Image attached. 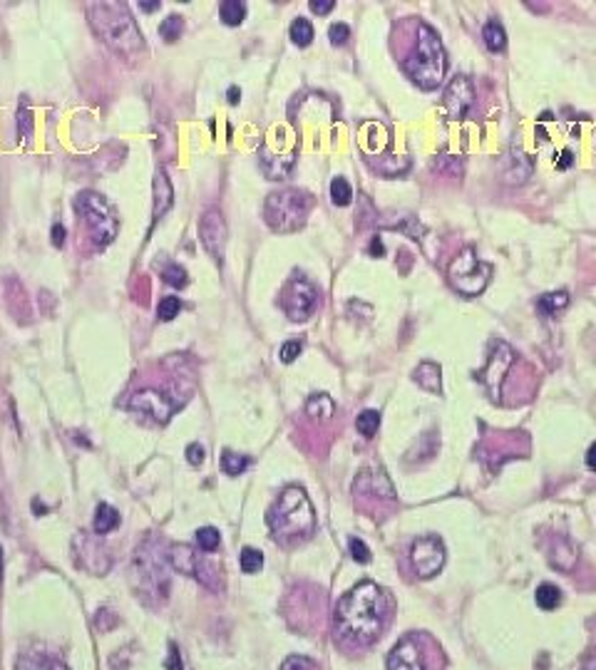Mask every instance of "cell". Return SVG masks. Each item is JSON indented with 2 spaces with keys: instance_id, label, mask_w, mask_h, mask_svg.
I'll list each match as a JSON object with an SVG mask.
<instances>
[{
  "instance_id": "9",
  "label": "cell",
  "mask_w": 596,
  "mask_h": 670,
  "mask_svg": "<svg viewBox=\"0 0 596 670\" xmlns=\"http://www.w3.org/2000/svg\"><path fill=\"white\" fill-rule=\"evenodd\" d=\"M512 365H514V350H512V348L507 346L505 341L492 343L490 360H487L485 370L480 372L482 385L487 388V393H490L492 400H500L502 380L507 377V372H509V367H512Z\"/></svg>"
},
{
  "instance_id": "5",
  "label": "cell",
  "mask_w": 596,
  "mask_h": 670,
  "mask_svg": "<svg viewBox=\"0 0 596 670\" xmlns=\"http://www.w3.org/2000/svg\"><path fill=\"white\" fill-rule=\"evenodd\" d=\"M311 204H313V199L306 194V191H293V189L274 191V194H269L266 206H264L266 224H269L274 231L291 234V231L301 229V226L306 224Z\"/></svg>"
},
{
  "instance_id": "11",
  "label": "cell",
  "mask_w": 596,
  "mask_h": 670,
  "mask_svg": "<svg viewBox=\"0 0 596 670\" xmlns=\"http://www.w3.org/2000/svg\"><path fill=\"white\" fill-rule=\"evenodd\" d=\"M164 569H167V564H164L157 554H149L147 549L139 551L137 559H134V574L139 576V586L144 588L142 593L152 591V593H162V596H167L169 576Z\"/></svg>"
},
{
  "instance_id": "27",
  "label": "cell",
  "mask_w": 596,
  "mask_h": 670,
  "mask_svg": "<svg viewBox=\"0 0 596 670\" xmlns=\"http://www.w3.org/2000/svg\"><path fill=\"white\" fill-rule=\"evenodd\" d=\"M331 201L336 206H348L353 201V189L343 177H336L331 182Z\"/></svg>"
},
{
  "instance_id": "7",
  "label": "cell",
  "mask_w": 596,
  "mask_h": 670,
  "mask_svg": "<svg viewBox=\"0 0 596 670\" xmlns=\"http://www.w3.org/2000/svg\"><path fill=\"white\" fill-rule=\"evenodd\" d=\"M450 286L462 296H480L492 278V266L477 258L475 248H462L448 268Z\"/></svg>"
},
{
  "instance_id": "25",
  "label": "cell",
  "mask_w": 596,
  "mask_h": 670,
  "mask_svg": "<svg viewBox=\"0 0 596 670\" xmlns=\"http://www.w3.org/2000/svg\"><path fill=\"white\" fill-rule=\"evenodd\" d=\"M534 601H537V606L542 608V611H554L562 601V593L554 583H542V586L537 588V593H534Z\"/></svg>"
},
{
  "instance_id": "16",
  "label": "cell",
  "mask_w": 596,
  "mask_h": 670,
  "mask_svg": "<svg viewBox=\"0 0 596 670\" xmlns=\"http://www.w3.org/2000/svg\"><path fill=\"white\" fill-rule=\"evenodd\" d=\"M18 670H68V665L48 650H27L18 658Z\"/></svg>"
},
{
  "instance_id": "49",
  "label": "cell",
  "mask_w": 596,
  "mask_h": 670,
  "mask_svg": "<svg viewBox=\"0 0 596 670\" xmlns=\"http://www.w3.org/2000/svg\"><path fill=\"white\" fill-rule=\"evenodd\" d=\"M239 100H241V92H239V87H232V89H229V102H232V105H236Z\"/></svg>"
},
{
  "instance_id": "19",
  "label": "cell",
  "mask_w": 596,
  "mask_h": 670,
  "mask_svg": "<svg viewBox=\"0 0 596 670\" xmlns=\"http://www.w3.org/2000/svg\"><path fill=\"white\" fill-rule=\"evenodd\" d=\"M169 564H172V569L194 576L199 559H196V554L189 549V546H172V549H169Z\"/></svg>"
},
{
  "instance_id": "33",
  "label": "cell",
  "mask_w": 596,
  "mask_h": 670,
  "mask_svg": "<svg viewBox=\"0 0 596 670\" xmlns=\"http://www.w3.org/2000/svg\"><path fill=\"white\" fill-rule=\"evenodd\" d=\"M162 278H164V283H169V286H172V289H184L186 281H189L186 271L182 266H177V263H172V266L164 268Z\"/></svg>"
},
{
  "instance_id": "37",
  "label": "cell",
  "mask_w": 596,
  "mask_h": 670,
  "mask_svg": "<svg viewBox=\"0 0 596 670\" xmlns=\"http://www.w3.org/2000/svg\"><path fill=\"white\" fill-rule=\"evenodd\" d=\"M316 668V663H313L311 658H303V655H291V658L284 660V665H281V670H313Z\"/></svg>"
},
{
  "instance_id": "29",
  "label": "cell",
  "mask_w": 596,
  "mask_h": 670,
  "mask_svg": "<svg viewBox=\"0 0 596 670\" xmlns=\"http://www.w3.org/2000/svg\"><path fill=\"white\" fill-rule=\"evenodd\" d=\"M246 467H248V457L239 455V452L227 450L222 455V469L227 472L229 476H239L241 472H246Z\"/></svg>"
},
{
  "instance_id": "1",
  "label": "cell",
  "mask_w": 596,
  "mask_h": 670,
  "mask_svg": "<svg viewBox=\"0 0 596 670\" xmlns=\"http://www.w3.org/2000/svg\"><path fill=\"white\" fill-rule=\"evenodd\" d=\"M388 613H391V598L386 596V591L373 581H363L338 601V633L355 645H368L383 633Z\"/></svg>"
},
{
  "instance_id": "2",
  "label": "cell",
  "mask_w": 596,
  "mask_h": 670,
  "mask_svg": "<svg viewBox=\"0 0 596 670\" xmlns=\"http://www.w3.org/2000/svg\"><path fill=\"white\" fill-rule=\"evenodd\" d=\"M402 68L410 75L412 82L422 89H435L443 82L448 58H445L443 42H440L438 32H435L428 23H417L415 42H412L407 58L402 60Z\"/></svg>"
},
{
  "instance_id": "38",
  "label": "cell",
  "mask_w": 596,
  "mask_h": 670,
  "mask_svg": "<svg viewBox=\"0 0 596 670\" xmlns=\"http://www.w3.org/2000/svg\"><path fill=\"white\" fill-rule=\"evenodd\" d=\"M350 35V27L345 25V23H333L331 30H328V40L333 42V45H343L345 40H348Z\"/></svg>"
},
{
  "instance_id": "31",
  "label": "cell",
  "mask_w": 596,
  "mask_h": 670,
  "mask_svg": "<svg viewBox=\"0 0 596 670\" xmlns=\"http://www.w3.org/2000/svg\"><path fill=\"white\" fill-rule=\"evenodd\" d=\"M219 541H222V536H219V529H214V526H201V529L196 531V544H199V549L204 551V554L217 551Z\"/></svg>"
},
{
  "instance_id": "6",
  "label": "cell",
  "mask_w": 596,
  "mask_h": 670,
  "mask_svg": "<svg viewBox=\"0 0 596 670\" xmlns=\"http://www.w3.org/2000/svg\"><path fill=\"white\" fill-rule=\"evenodd\" d=\"M75 209H77V214L82 216V221L87 224L95 244L105 246V244L115 241L120 224H117L115 211L107 204L105 196H100L97 191H82V194L75 196Z\"/></svg>"
},
{
  "instance_id": "44",
  "label": "cell",
  "mask_w": 596,
  "mask_h": 670,
  "mask_svg": "<svg viewBox=\"0 0 596 670\" xmlns=\"http://www.w3.org/2000/svg\"><path fill=\"white\" fill-rule=\"evenodd\" d=\"M581 670H596V650H591V653H586L584 663H581Z\"/></svg>"
},
{
  "instance_id": "46",
  "label": "cell",
  "mask_w": 596,
  "mask_h": 670,
  "mask_svg": "<svg viewBox=\"0 0 596 670\" xmlns=\"http://www.w3.org/2000/svg\"><path fill=\"white\" fill-rule=\"evenodd\" d=\"M370 256H383V244L378 236H373V241H370Z\"/></svg>"
},
{
  "instance_id": "36",
  "label": "cell",
  "mask_w": 596,
  "mask_h": 670,
  "mask_svg": "<svg viewBox=\"0 0 596 670\" xmlns=\"http://www.w3.org/2000/svg\"><path fill=\"white\" fill-rule=\"evenodd\" d=\"M348 549H350V556H353L358 564H368V561L373 559V556H370V549L365 546V541L355 539V536L348 541Z\"/></svg>"
},
{
  "instance_id": "3",
  "label": "cell",
  "mask_w": 596,
  "mask_h": 670,
  "mask_svg": "<svg viewBox=\"0 0 596 670\" xmlns=\"http://www.w3.org/2000/svg\"><path fill=\"white\" fill-rule=\"evenodd\" d=\"M266 522L279 539H303L316 526V514L301 487H289L276 499Z\"/></svg>"
},
{
  "instance_id": "15",
  "label": "cell",
  "mask_w": 596,
  "mask_h": 670,
  "mask_svg": "<svg viewBox=\"0 0 596 670\" xmlns=\"http://www.w3.org/2000/svg\"><path fill=\"white\" fill-rule=\"evenodd\" d=\"M475 102V87L472 80L467 75H457L452 82L445 89V110H448L450 120H459L464 117V112L470 110Z\"/></svg>"
},
{
  "instance_id": "40",
  "label": "cell",
  "mask_w": 596,
  "mask_h": 670,
  "mask_svg": "<svg viewBox=\"0 0 596 670\" xmlns=\"http://www.w3.org/2000/svg\"><path fill=\"white\" fill-rule=\"evenodd\" d=\"M164 668H167V670H184V663H182L179 648H177L175 643L169 645V655H167V663H164Z\"/></svg>"
},
{
  "instance_id": "18",
  "label": "cell",
  "mask_w": 596,
  "mask_h": 670,
  "mask_svg": "<svg viewBox=\"0 0 596 670\" xmlns=\"http://www.w3.org/2000/svg\"><path fill=\"white\" fill-rule=\"evenodd\" d=\"M415 382L428 393H440L443 380H440V365L438 362H420L415 370Z\"/></svg>"
},
{
  "instance_id": "41",
  "label": "cell",
  "mask_w": 596,
  "mask_h": 670,
  "mask_svg": "<svg viewBox=\"0 0 596 670\" xmlns=\"http://www.w3.org/2000/svg\"><path fill=\"white\" fill-rule=\"evenodd\" d=\"M186 460H189V464H201V462L206 460V452L201 445H189L186 447Z\"/></svg>"
},
{
  "instance_id": "48",
  "label": "cell",
  "mask_w": 596,
  "mask_h": 670,
  "mask_svg": "<svg viewBox=\"0 0 596 670\" xmlns=\"http://www.w3.org/2000/svg\"><path fill=\"white\" fill-rule=\"evenodd\" d=\"M139 8H142L144 13H154V11H159V3H149V0H142V3H139Z\"/></svg>"
},
{
  "instance_id": "50",
  "label": "cell",
  "mask_w": 596,
  "mask_h": 670,
  "mask_svg": "<svg viewBox=\"0 0 596 670\" xmlns=\"http://www.w3.org/2000/svg\"><path fill=\"white\" fill-rule=\"evenodd\" d=\"M0 581H3V549H0Z\"/></svg>"
},
{
  "instance_id": "14",
  "label": "cell",
  "mask_w": 596,
  "mask_h": 670,
  "mask_svg": "<svg viewBox=\"0 0 596 670\" xmlns=\"http://www.w3.org/2000/svg\"><path fill=\"white\" fill-rule=\"evenodd\" d=\"M129 407H132L134 412L147 415V417H152L154 422H159V424L169 422V417H172V412H175V403H172L167 395L157 393V390H142V393L132 395Z\"/></svg>"
},
{
  "instance_id": "21",
  "label": "cell",
  "mask_w": 596,
  "mask_h": 670,
  "mask_svg": "<svg viewBox=\"0 0 596 670\" xmlns=\"http://www.w3.org/2000/svg\"><path fill=\"white\" fill-rule=\"evenodd\" d=\"M306 412L311 415L313 419H328V417H333V412H336V405H333V400L328 398V395L318 393L306 403Z\"/></svg>"
},
{
  "instance_id": "4",
  "label": "cell",
  "mask_w": 596,
  "mask_h": 670,
  "mask_svg": "<svg viewBox=\"0 0 596 670\" xmlns=\"http://www.w3.org/2000/svg\"><path fill=\"white\" fill-rule=\"evenodd\" d=\"M90 23L100 37L122 55H137L144 50L142 35L134 25L132 15L115 3H95L90 6Z\"/></svg>"
},
{
  "instance_id": "17",
  "label": "cell",
  "mask_w": 596,
  "mask_h": 670,
  "mask_svg": "<svg viewBox=\"0 0 596 670\" xmlns=\"http://www.w3.org/2000/svg\"><path fill=\"white\" fill-rule=\"evenodd\" d=\"M172 201H175V189L169 184L167 172L159 169V172L154 174V219L157 221L162 219L169 211V206H172Z\"/></svg>"
},
{
  "instance_id": "42",
  "label": "cell",
  "mask_w": 596,
  "mask_h": 670,
  "mask_svg": "<svg viewBox=\"0 0 596 670\" xmlns=\"http://www.w3.org/2000/svg\"><path fill=\"white\" fill-rule=\"evenodd\" d=\"M308 8H311L313 13H318V15H326V13H331L333 8H336V3H333V0H311Z\"/></svg>"
},
{
  "instance_id": "32",
  "label": "cell",
  "mask_w": 596,
  "mask_h": 670,
  "mask_svg": "<svg viewBox=\"0 0 596 670\" xmlns=\"http://www.w3.org/2000/svg\"><path fill=\"white\" fill-rule=\"evenodd\" d=\"M182 30H184V23H182L179 15H169L167 20H162V25H159V35H162L167 42L179 40Z\"/></svg>"
},
{
  "instance_id": "43",
  "label": "cell",
  "mask_w": 596,
  "mask_h": 670,
  "mask_svg": "<svg viewBox=\"0 0 596 670\" xmlns=\"http://www.w3.org/2000/svg\"><path fill=\"white\" fill-rule=\"evenodd\" d=\"M50 239H53V246H58V248L63 246V244H65V229H63V226L55 224L53 226V236H50Z\"/></svg>"
},
{
  "instance_id": "22",
  "label": "cell",
  "mask_w": 596,
  "mask_h": 670,
  "mask_svg": "<svg viewBox=\"0 0 596 670\" xmlns=\"http://www.w3.org/2000/svg\"><path fill=\"white\" fill-rule=\"evenodd\" d=\"M482 37H485V45L490 47L492 53H502V50L507 47L505 27H502L497 20H490L485 27H482Z\"/></svg>"
},
{
  "instance_id": "30",
  "label": "cell",
  "mask_w": 596,
  "mask_h": 670,
  "mask_svg": "<svg viewBox=\"0 0 596 670\" xmlns=\"http://www.w3.org/2000/svg\"><path fill=\"white\" fill-rule=\"evenodd\" d=\"M241 571L243 574H259L261 569H264V554H261L259 549H253V546H246V549L241 551Z\"/></svg>"
},
{
  "instance_id": "39",
  "label": "cell",
  "mask_w": 596,
  "mask_h": 670,
  "mask_svg": "<svg viewBox=\"0 0 596 670\" xmlns=\"http://www.w3.org/2000/svg\"><path fill=\"white\" fill-rule=\"evenodd\" d=\"M279 355H281V360H284V362H293L296 358L301 355V343H298V341L284 343V346H281V353H279Z\"/></svg>"
},
{
  "instance_id": "13",
  "label": "cell",
  "mask_w": 596,
  "mask_h": 670,
  "mask_svg": "<svg viewBox=\"0 0 596 670\" xmlns=\"http://www.w3.org/2000/svg\"><path fill=\"white\" fill-rule=\"evenodd\" d=\"M388 670H428L425 650L420 648L417 636H405L402 640H398L388 655Z\"/></svg>"
},
{
  "instance_id": "26",
  "label": "cell",
  "mask_w": 596,
  "mask_h": 670,
  "mask_svg": "<svg viewBox=\"0 0 596 670\" xmlns=\"http://www.w3.org/2000/svg\"><path fill=\"white\" fill-rule=\"evenodd\" d=\"M291 40L296 42L298 47H306L313 42V35H316V30H313V25L306 20V18H296L293 23H291V30H289Z\"/></svg>"
},
{
  "instance_id": "47",
  "label": "cell",
  "mask_w": 596,
  "mask_h": 670,
  "mask_svg": "<svg viewBox=\"0 0 596 670\" xmlns=\"http://www.w3.org/2000/svg\"><path fill=\"white\" fill-rule=\"evenodd\" d=\"M586 467L596 472V445H591L589 452H586Z\"/></svg>"
},
{
  "instance_id": "20",
  "label": "cell",
  "mask_w": 596,
  "mask_h": 670,
  "mask_svg": "<svg viewBox=\"0 0 596 670\" xmlns=\"http://www.w3.org/2000/svg\"><path fill=\"white\" fill-rule=\"evenodd\" d=\"M117 524H120V512L115 507H110V504H100L95 512V524H92L95 534H110Z\"/></svg>"
},
{
  "instance_id": "12",
  "label": "cell",
  "mask_w": 596,
  "mask_h": 670,
  "mask_svg": "<svg viewBox=\"0 0 596 670\" xmlns=\"http://www.w3.org/2000/svg\"><path fill=\"white\" fill-rule=\"evenodd\" d=\"M199 239L204 244L206 253L214 261H224V248H227V221L217 209H209L199 221Z\"/></svg>"
},
{
  "instance_id": "34",
  "label": "cell",
  "mask_w": 596,
  "mask_h": 670,
  "mask_svg": "<svg viewBox=\"0 0 596 670\" xmlns=\"http://www.w3.org/2000/svg\"><path fill=\"white\" fill-rule=\"evenodd\" d=\"M179 310H182L179 298H175V296H167V298L159 301L157 315H159V320H175L177 315H179Z\"/></svg>"
},
{
  "instance_id": "45",
  "label": "cell",
  "mask_w": 596,
  "mask_h": 670,
  "mask_svg": "<svg viewBox=\"0 0 596 670\" xmlns=\"http://www.w3.org/2000/svg\"><path fill=\"white\" fill-rule=\"evenodd\" d=\"M571 162H574V154H571V152H562L559 162H557V169H569Z\"/></svg>"
},
{
  "instance_id": "35",
  "label": "cell",
  "mask_w": 596,
  "mask_h": 670,
  "mask_svg": "<svg viewBox=\"0 0 596 670\" xmlns=\"http://www.w3.org/2000/svg\"><path fill=\"white\" fill-rule=\"evenodd\" d=\"M562 556H566V561H569L571 566L576 564V549L566 539L557 541V549H554V554H552V564L559 566V569H562Z\"/></svg>"
},
{
  "instance_id": "24",
  "label": "cell",
  "mask_w": 596,
  "mask_h": 670,
  "mask_svg": "<svg viewBox=\"0 0 596 670\" xmlns=\"http://www.w3.org/2000/svg\"><path fill=\"white\" fill-rule=\"evenodd\" d=\"M219 15L227 25H239L246 18V3L243 0H224L222 8H219Z\"/></svg>"
},
{
  "instance_id": "10",
  "label": "cell",
  "mask_w": 596,
  "mask_h": 670,
  "mask_svg": "<svg viewBox=\"0 0 596 670\" xmlns=\"http://www.w3.org/2000/svg\"><path fill=\"white\" fill-rule=\"evenodd\" d=\"M410 561L412 569L420 579L435 576L445 566V546L438 536H420L410 546Z\"/></svg>"
},
{
  "instance_id": "28",
  "label": "cell",
  "mask_w": 596,
  "mask_h": 670,
  "mask_svg": "<svg viewBox=\"0 0 596 670\" xmlns=\"http://www.w3.org/2000/svg\"><path fill=\"white\" fill-rule=\"evenodd\" d=\"M355 427H358V432L363 437H375V432H378L380 427V412L378 410H365V412L358 415V419H355Z\"/></svg>"
},
{
  "instance_id": "8",
  "label": "cell",
  "mask_w": 596,
  "mask_h": 670,
  "mask_svg": "<svg viewBox=\"0 0 596 670\" xmlns=\"http://www.w3.org/2000/svg\"><path fill=\"white\" fill-rule=\"evenodd\" d=\"M281 305H284L286 315L291 320H308L313 315L318 305V291L308 278L303 276H293L289 283H286L284 293H281Z\"/></svg>"
},
{
  "instance_id": "23",
  "label": "cell",
  "mask_w": 596,
  "mask_h": 670,
  "mask_svg": "<svg viewBox=\"0 0 596 670\" xmlns=\"http://www.w3.org/2000/svg\"><path fill=\"white\" fill-rule=\"evenodd\" d=\"M566 303H569V296H566L564 291L544 293L542 298L537 301V310L542 315H554V313H559L562 308H566Z\"/></svg>"
}]
</instances>
